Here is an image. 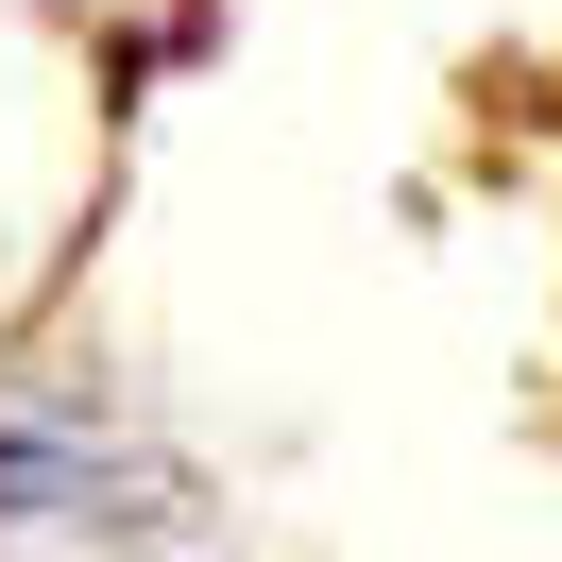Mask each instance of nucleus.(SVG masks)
Returning <instances> with one entry per match:
<instances>
[{
	"label": "nucleus",
	"mask_w": 562,
	"mask_h": 562,
	"mask_svg": "<svg viewBox=\"0 0 562 562\" xmlns=\"http://www.w3.org/2000/svg\"><path fill=\"white\" fill-rule=\"evenodd\" d=\"M0 562H222V512L154 426L86 409V392H18L0 409Z\"/></svg>",
	"instance_id": "nucleus-1"
}]
</instances>
